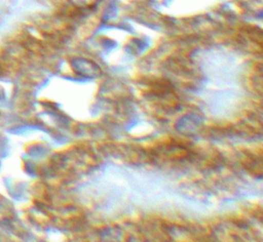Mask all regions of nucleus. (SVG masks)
Listing matches in <instances>:
<instances>
[{
	"instance_id": "obj_1",
	"label": "nucleus",
	"mask_w": 263,
	"mask_h": 242,
	"mask_svg": "<svg viewBox=\"0 0 263 242\" xmlns=\"http://www.w3.org/2000/svg\"><path fill=\"white\" fill-rule=\"evenodd\" d=\"M74 67L76 68L77 71L83 73V74H97L99 72V68L91 62L87 60V59H75L74 60Z\"/></svg>"
},
{
	"instance_id": "obj_2",
	"label": "nucleus",
	"mask_w": 263,
	"mask_h": 242,
	"mask_svg": "<svg viewBox=\"0 0 263 242\" xmlns=\"http://www.w3.org/2000/svg\"><path fill=\"white\" fill-rule=\"evenodd\" d=\"M69 2L80 9H91L96 7L101 0H69Z\"/></svg>"
}]
</instances>
